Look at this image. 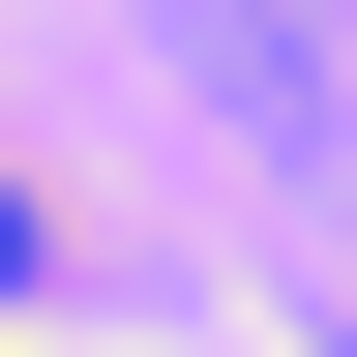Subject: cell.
<instances>
[{"label": "cell", "instance_id": "obj_1", "mask_svg": "<svg viewBox=\"0 0 357 357\" xmlns=\"http://www.w3.org/2000/svg\"><path fill=\"white\" fill-rule=\"evenodd\" d=\"M0 298H30V178H0Z\"/></svg>", "mask_w": 357, "mask_h": 357}]
</instances>
